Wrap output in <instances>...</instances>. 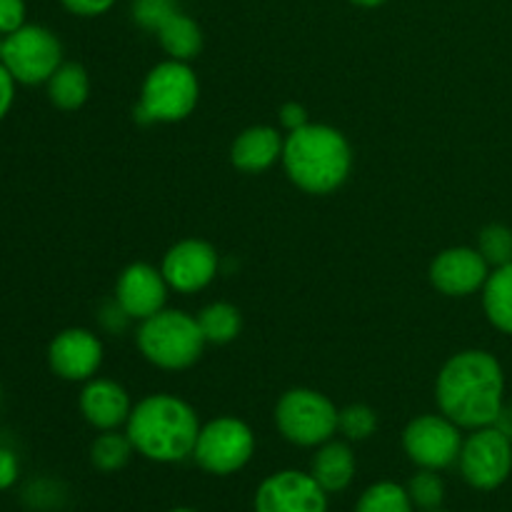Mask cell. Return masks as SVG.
Masks as SVG:
<instances>
[{
	"mask_svg": "<svg viewBox=\"0 0 512 512\" xmlns=\"http://www.w3.org/2000/svg\"><path fill=\"white\" fill-rule=\"evenodd\" d=\"M283 168L290 183L303 193L328 195L348 180L353 168V148L333 125L308 123L285 135Z\"/></svg>",
	"mask_w": 512,
	"mask_h": 512,
	"instance_id": "3",
	"label": "cell"
},
{
	"mask_svg": "<svg viewBox=\"0 0 512 512\" xmlns=\"http://www.w3.org/2000/svg\"><path fill=\"white\" fill-rule=\"evenodd\" d=\"M80 413L93 428L103 433V430H118L120 425L128 423L133 403H130L128 390L120 383L108 378H93L85 383L83 393H80Z\"/></svg>",
	"mask_w": 512,
	"mask_h": 512,
	"instance_id": "16",
	"label": "cell"
},
{
	"mask_svg": "<svg viewBox=\"0 0 512 512\" xmlns=\"http://www.w3.org/2000/svg\"><path fill=\"white\" fill-rule=\"evenodd\" d=\"M65 10H70L73 15L80 18H95V15H103L113 8L118 0H60Z\"/></svg>",
	"mask_w": 512,
	"mask_h": 512,
	"instance_id": "30",
	"label": "cell"
},
{
	"mask_svg": "<svg viewBox=\"0 0 512 512\" xmlns=\"http://www.w3.org/2000/svg\"><path fill=\"white\" fill-rule=\"evenodd\" d=\"M408 490L393 480H380L360 495L353 512H413Z\"/></svg>",
	"mask_w": 512,
	"mask_h": 512,
	"instance_id": "24",
	"label": "cell"
},
{
	"mask_svg": "<svg viewBox=\"0 0 512 512\" xmlns=\"http://www.w3.org/2000/svg\"><path fill=\"white\" fill-rule=\"evenodd\" d=\"M90 95L88 70L78 63H60L48 80V98L60 110L83 108Z\"/></svg>",
	"mask_w": 512,
	"mask_h": 512,
	"instance_id": "21",
	"label": "cell"
},
{
	"mask_svg": "<svg viewBox=\"0 0 512 512\" xmlns=\"http://www.w3.org/2000/svg\"><path fill=\"white\" fill-rule=\"evenodd\" d=\"M458 465L470 488H500L512 473V438L500 425L473 430L463 440Z\"/></svg>",
	"mask_w": 512,
	"mask_h": 512,
	"instance_id": "9",
	"label": "cell"
},
{
	"mask_svg": "<svg viewBox=\"0 0 512 512\" xmlns=\"http://www.w3.org/2000/svg\"><path fill=\"white\" fill-rule=\"evenodd\" d=\"M490 270L493 268L480 255L478 248L455 245V248H448L435 255L428 275L438 293L448 295V298H468V295L485 288Z\"/></svg>",
	"mask_w": 512,
	"mask_h": 512,
	"instance_id": "13",
	"label": "cell"
},
{
	"mask_svg": "<svg viewBox=\"0 0 512 512\" xmlns=\"http://www.w3.org/2000/svg\"><path fill=\"white\" fill-rule=\"evenodd\" d=\"M255 453V435L248 423L238 418H215L198 433L193 458L205 473L233 475L250 463Z\"/></svg>",
	"mask_w": 512,
	"mask_h": 512,
	"instance_id": "8",
	"label": "cell"
},
{
	"mask_svg": "<svg viewBox=\"0 0 512 512\" xmlns=\"http://www.w3.org/2000/svg\"><path fill=\"white\" fill-rule=\"evenodd\" d=\"M428 512H445V510H440V508H438V510H428Z\"/></svg>",
	"mask_w": 512,
	"mask_h": 512,
	"instance_id": "36",
	"label": "cell"
},
{
	"mask_svg": "<svg viewBox=\"0 0 512 512\" xmlns=\"http://www.w3.org/2000/svg\"><path fill=\"white\" fill-rule=\"evenodd\" d=\"M253 508L255 512H328V493L310 473L280 470L260 483Z\"/></svg>",
	"mask_w": 512,
	"mask_h": 512,
	"instance_id": "11",
	"label": "cell"
},
{
	"mask_svg": "<svg viewBox=\"0 0 512 512\" xmlns=\"http://www.w3.org/2000/svg\"><path fill=\"white\" fill-rule=\"evenodd\" d=\"M0 63L8 68L15 83L40 85L63 63V45L53 30L43 25H28L5 35L0 43Z\"/></svg>",
	"mask_w": 512,
	"mask_h": 512,
	"instance_id": "7",
	"label": "cell"
},
{
	"mask_svg": "<svg viewBox=\"0 0 512 512\" xmlns=\"http://www.w3.org/2000/svg\"><path fill=\"white\" fill-rule=\"evenodd\" d=\"M18 458H15L13 450L0 448V490L13 488L15 480H18Z\"/></svg>",
	"mask_w": 512,
	"mask_h": 512,
	"instance_id": "32",
	"label": "cell"
},
{
	"mask_svg": "<svg viewBox=\"0 0 512 512\" xmlns=\"http://www.w3.org/2000/svg\"><path fill=\"white\" fill-rule=\"evenodd\" d=\"M200 420L193 405L170 393L148 395L133 405L125 433L135 453L153 463H180L193 458L198 443Z\"/></svg>",
	"mask_w": 512,
	"mask_h": 512,
	"instance_id": "2",
	"label": "cell"
},
{
	"mask_svg": "<svg viewBox=\"0 0 512 512\" xmlns=\"http://www.w3.org/2000/svg\"><path fill=\"white\" fill-rule=\"evenodd\" d=\"M200 83L190 63L163 60L143 80L135 118L143 123H178L195 110Z\"/></svg>",
	"mask_w": 512,
	"mask_h": 512,
	"instance_id": "5",
	"label": "cell"
},
{
	"mask_svg": "<svg viewBox=\"0 0 512 512\" xmlns=\"http://www.w3.org/2000/svg\"><path fill=\"white\" fill-rule=\"evenodd\" d=\"M308 123V110H305V105L298 103V100H290V103H285L283 108H280V125H283L288 133L305 128Z\"/></svg>",
	"mask_w": 512,
	"mask_h": 512,
	"instance_id": "31",
	"label": "cell"
},
{
	"mask_svg": "<svg viewBox=\"0 0 512 512\" xmlns=\"http://www.w3.org/2000/svg\"><path fill=\"white\" fill-rule=\"evenodd\" d=\"M205 338L195 315L183 310H160L143 320L138 330V348L150 365L160 370H185L203 355Z\"/></svg>",
	"mask_w": 512,
	"mask_h": 512,
	"instance_id": "4",
	"label": "cell"
},
{
	"mask_svg": "<svg viewBox=\"0 0 512 512\" xmlns=\"http://www.w3.org/2000/svg\"><path fill=\"white\" fill-rule=\"evenodd\" d=\"M15 98V78L8 73L3 63H0V120L8 115L10 105H13Z\"/></svg>",
	"mask_w": 512,
	"mask_h": 512,
	"instance_id": "33",
	"label": "cell"
},
{
	"mask_svg": "<svg viewBox=\"0 0 512 512\" xmlns=\"http://www.w3.org/2000/svg\"><path fill=\"white\" fill-rule=\"evenodd\" d=\"M353 5H358V8H380V5H385L388 0H350Z\"/></svg>",
	"mask_w": 512,
	"mask_h": 512,
	"instance_id": "34",
	"label": "cell"
},
{
	"mask_svg": "<svg viewBox=\"0 0 512 512\" xmlns=\"http://www.w3.org/2000/svg\"><path fill=\"white\" fill-rule=\"evenodd\" d=\"M135 448L130 443L128 433H118V430H103L98 438L90 445V463L100 473H118L133 458Z\"/></svg>",
	"mask_w": 512,
	"mask_h": 512,
	"instance_id": "23",
	"label": "cell"
},
{
	"mask_svg": "<svg viewBox=\"0 0 512 512\" xmlns=\"http://www.w3.org/2000/svg\"><path fill=\"white\" fill-rule=\"evenodd\" d=\"M48 363L58 378L68 383H88L103 365V343L85 328H68L53 338Z\"/></svg>",
	"mask_w": 512,
	"mask_h": 512,
	"instance_id": "14",
	"label": "cell"
},
{
	"mask_svg": "<svg viewBox=\"0 0 512 512\" xmlns=\"http://www.w3.org/2000/svg\"><path fill=\"white\" fill-rule=\"evenodd\" d=\"M218 268V250L198 238H188L175 243L173 248L165 253L163 265H160L170 290L183 295H193L208 288L215 280V275H218Z\"/></svg>",
	"mask_w": 512,
	"mask_h": 512,
	"instance_id": "12",
	"label": "cell"
},
{
	"mask_svg": "<svg viewBox=\"0 0 512 512\" xmlns=\"http://www.w3.org/2000/svg\"><path fill=\"white\" fill-rule=\"evenodd\" d=\"M158 40L160 48L165 50L170 60H183V63H190L195 55L203 50V30L195 23L190 15H185L183 10L173 15V18L165 20L158 28Z\"/></svg>",
	"mask_w": 512,
	"mask_h": 512,
	"instance_id": "19",
	"label": "cell"
},
{
	"mask_svg": "<svg viewBox=\"0 0 512 512\" xmlns=\"http://www.w3.org/2000/svg\"><path fill=\"white\" fill-rule=\"evenodd\" d=\"M200 333L208 345H228L243 330V315L230 303H210L198 315Z\"/></svg>",
	"mask_w": 512,
	"mask_h": 512,
	"instance_id": "22",
	"label": "cell"
},
{
	"mask_svg": "<svg viewBox=\"0 0 512 512\" xmlns=\"http://www.w3.org/2000/svg\"><path fill=\"white\" fill-rule=\"evenodd\" d=\"M168 512H198V510H190V508H173V510H168Z\"/></svg>",
	"mask_w": 512,
	"mask_h": 512,
	"instance_id": "35",
	"label": "cell"
},
{
	"mask_svg": "<svg viewBox=\"0 0 512 512\" xmlns=\"http://www.w3.org/2000/svg\"><path fill=\"white\" fill-rule=\"evenodd\" d=\"M283 133L273 125H253L245 128L230 145V163L250 175L265 173L278 160H283Z\"/></svg>",
	"mask_w": 512,
	"mask_h": 512,
	"instance_id": "17",
	"label": "cell"
},
{
	"mask_svg": "<svg viewBox=\"0 0 512 512\" xmlns=\"http://www.w3.org/2000/svg\"><path fill=\"white\" fill-rule=\"evenodd\" d=\"M180 10L178 0H133V20L145 30L158 33L160 25Z\"/></svg>",
	"mask_w": 512,
	"mask_h": 512,
	"instance_id": "28",
	"label": "cell"
},
{
	"mask_svg": "<svg viewBox=\"0 0 512 512\" xmlns=\"http://www.w3.org/2000/svg\"><path fill=\"white\" fill-rule=\"evenodd\" d=\"M355 453L345 440H328V443L318 445L313 463H310V475L318 480L320 488L325 493H343L355 478Z\"/></svg>",
	"mask_w": 512,
	"mask_h": 512,
	"instance_id": "18",
	"label": "cell"
},
{
	"mask_svg": "<svg viewBox=\"0 0 512 512\" xmlns=\"http://www.w3.org/2000/svg\"><path fill=\"white\" fill-rule=\"evenodd\" d=\"M408 490V498L413 503V508L428 512L438 510L445 500V483L438 475V470H425L420 468L413 478L405 485Z\"/></svg>",
	"mask_w": 512,
	"mask_h": 512,
	"instance_id": "25",
	"label": "cell"
},
{
	"mask_svg": "<svg viewBox=\"0 0 512 512\" xmlns=\"http://www.w3.org/2000/svg\"><path fill=\"white\" fill-rule=\"evenodd\" d=\"M480 293H483V310L490 325L500 333L512 335V263L490 270L488 283Z\"/></svg>",
	"mask_w": 512,
	"mask_h": 512,
	"instance_id": "20",
	"label": "cell"
},
{
	"mask_svg": "<svg viewBox=\"0 0 512 512\" xmlns=\"http://www.w3.org/2000/svg\"><path fill=\"white\" fill-rule=\"evenodd\" d=\"M25 25V0H0V35H10Z\"/></svg>",
	"mask_w": 512,
	"mask_h": 512,
	"instance_id": "29",
	"label": "cell"
},
{
	"mask_svg": "<svg viewBox=\"0 0 512 512\" xmlns=\"http://www.w3.org/2000/svg\"><path fill=\"white\" fill-rule=\"evenodd\" d=\"M168 280L163 270L148 263H133L120 273L115 285V300L128 313L130 320H148L155 313L165 310L168 303Z\"/></svg>",
	"mask_w": 512,
	"mask_h": 512,
	"instance_id": "15",
	"label": "cell"
},
{
	"mask_svg": "<svg viewBox=\"0 0 512 512\" xmlns=\"http://www.w3.org/2000/svg\"><path fill=\"white\" fill-rule=\"evenodd\" d=\"M458 425L450 418L440 415H420L410 420L403 433L405 455L413 460L418 468L425 470H445L458 463L460 448H463V435Z\"/></svg>",
	"mask_w": 512,
	"mask_h": 512,
	"instance_id": "10",
	"label": "cell"
},
{
	"mask_svg": "<svg viewBox=\"0 0 512 512\" xmlns=\"http://www.w3.org/2000/svg\"><path fill=\"white\" fill-rule=\"evenodd\" d=\"M478 250L490 268L512 263V230L503 223H490L480 230Z\"/></svg>",
	"mask_w": 512,
	"mask_h": 512,
	"instance_id": "27",
	"label": "cell"
},
{
	"mask_svg": "<svg viewBox=\"0 0 512 512\" xmlns=\"http://www.w3.org/2000/svg\"><path fill=\"white\" fill-rule=\"evenodd\" d=\"M435 400L445 418L463 430L495 425L505 413V373L488 350L453 355L435 383Z\"/></svg>",
	"mask_w": 512,
	"mask_h": 512,
	"instance_id": "1",
	"label": "cell"
},
{
	"mask_svg": "<svg viewBox=\"0 0 512 512\" xmlns=\"http://www.w3.org/2000/svg\"><path fill=\"white\" fill-rule=\"evenodd\" d=\"M375 430H378V415H375V410L370 405L353 403L340 410L338 433H343V438L348 443H363Z\"/></svg>",
	"mask_w": 512,
	"mask_h": 512,
	"instance_id": "26",
	"label": "cell"
},
{
	"mask_svg": "<svg viewBox=\"0 0 512 512\" xmlns=\"http://www.w3.org/2000/svg\"><path fill=\"white\" fill-rule=\"evenodd\" d=\"M338 415L328 395L310 388H293L275 405V425L288 443L318 448L338 433Z\"/></svg>",
	"mask_w": 512,
	"mask_h": 512,
	"instance_id": "6",
	"label": "cell"
}]
</instances>
